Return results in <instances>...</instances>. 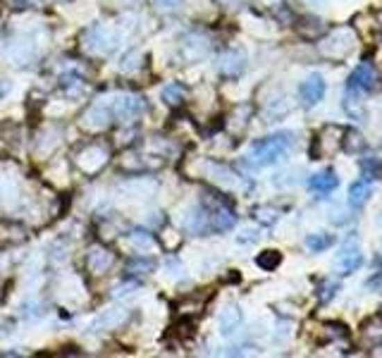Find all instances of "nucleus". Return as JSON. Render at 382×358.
Returning <instances> with one entry per match:
<instances>
[{"label": "nucleus", "instance_id": "obj_1", "mask_svg": "<svg viewBox=\"0 0 382 358\" xmlns=\"http://www.w3.org/2000/svg\"><path fill=\"white\" fill-rule=\"evenodd\" d=\"M294 146V134L292 131H280V134H272L267 139H260L258 143H254L251 148V163L254 165H272L277 163L282 156Z\"/></svg>", "mask_w": 382, "mask_h": 358}, {"label": "nucleus", "instance_id": "obj_2", "mask_svg": "<svg viewBox=\"0 0 382 358\" xmlns=\"http://www.w3.org/2000/svg\"><path fill=\"white\" fill-rule=\"evenodd\" d=\"M344 127H337V124H327L323 129L318 131V136H315L313 141V151H310V156H313V161H320V158H327V156H335V153L342 151L344 146Z\"/></svg>", "mask_w": 382, "mask_h": 358}, {"label": "nucleus", "instance_id": "obj_3", "mask_svg": "<svg viewBox=\"0 0 382 358\" xmlns=\"http://www.w3.org/2000/svg\"><path fill=\"white\" fill-rule=\"evenodd\" d=\"M354 48H356V36H354V31L351 29H335L323 41L320 53H323L325 58L337 60V63H340V60L349 58V55L354 53Z\"/></svg>", "mask_w": 382, "mask_h": 358}, {"label": "nucleus", "instance_id": "obj_4", "mask_svg": "<svg viewBox=\"0 0 382 358\" xmlns=\"http://www.w3.org/2000/svg\"><path fill=\"white\" fill-rule=\"evenodd\" d=\"M361 266H363L361 246H358L356 236H349L340 249V253L335 256V261H332V268H335L337 275H351V272H356Z\"/></svg>", "mask_w": 382, "mask_h": 358}, {"label": "nucleus", "instance_id": "obj_5", "mask_svg": "<svg viewBox=\"0 0 382 358\" xmlns=\"http://www.w3.org/2000/svg\"><path fill=\"white\" fill-rule=\"evenodd\" d=\"M206 218H208V229L210 232H225V229H232L234 222H237V215L232 213V208L222 201H215L210 206H204Z\"/></svg>", "mask_w": 382, "mask_h": 358}, {"label": "nucleus", "instance_id": "obj_6", "mask_svg": "<svg viewBox=\"0 0 382 358\" xmlns=\"http://www.w3.org/2000/svg\"><path fill=\"white\" fill-rule=\"evenodd\" d=\"M378 81H380L378 70H375L370 63H361L356 70L351 72L347 86L349 89H354V91H358V93H370V91L378 89Z\"/></svg>", "mask_w": 382, "mask_h": 358}, {"label": "nucleus", "instance_id": "obj_7", "mask_svg": "<svg viewBox=\"0 0 382 358\" xmlns=\"http://www.w3.org/2000/svg\"><path fill=\"white\" fill-rule=\"evenodd\" d=\"M299 93H301V101H304L306 108L318 106V103L323 101V96H325V79L320 74H310L308 79L301 84Z\"/></svg>", "mask_w": 382, "mask_h": 358}, {"label": "nucleus", "instance_id": "obj_8", "mask_svg": "<svg viewBox=\"0 0 382 358\" xmlns=\"http://www.w3.org/2000/svg\"><path fill=\"white\" fill-rule=\"evenodd\" d=\"M337 184H340L337 174L332 172V170H323V172H318V174L310 177L308 189L313 191V194H318V196H327V194H332V191L337 189Z\"/></svg>", "mask_w": 382, "mask_h": 358}, {"label": "nucleus", "instance_id": "obj_9", "mask_svg": "<svg viewBox=\"0 0 382 358\" xmlns=\"http://www.w3.org/2000/svg\"><path fill=\"white\" fill-rule=\"evenodd\" d=\"M86 48L94 53H110L115 48V36H110L106 29H101V26H96V29L86 36Z\"/></svg>", "mask_w": 382, "mask_h": 358}, {"label": "nucleus", "instance_id": "obj_10", "mask_svg": "<svg viewBox=\"0 0 382 358\" xmlns=\"http://www.w3.org/2000/svg\"><path fill=\"white\" fill-rule=\"evenodd\" d=\"M141 110H144V106H141V101L136 96H122L115 101V115H117L119 120H124V122L134 120Z\"/></svg>", "mask_w": 382, "mask_h": 358}, {"label": "nucleus", "instance_id": "obj_11", "mask_svg": "<svg viewBox=\"0 0 382 358\" xmlns=\"http://www.w3.org/2000/svg\"><path fill=\"white\" fill-rule=\"evenodd\" d=\"M86 266H89L91 272H96V275L106 272V270L113 266V253L101 249V246H94V249L89 251V258H86Z\"/></svg>", "mask_w": 382, "mask_h": 358}, {"label": "nucleus", "instance_id": "obj_12", "mask_svg": "<svg viewBox=\"0 0 382 358\" xmlns=\"http://www.w3.org/2000/svg\"><path fill=\"white\" fill-rule=\"evenodd\" d=\"M239 325H242V311H239V306L229 304L225 311L220 313V332L229 337V334H234L239 329Z\"/></svg>", "mask_w": 382, "mask_h": 358}, {"label": "nucleus", "instance_id": "obj_13", "mask_svg": "<svg viewBox=\"0 0 382 358\" xmlns=\"http://www.w3.org/2000/svg\"><path fill=\"white\" fill-rule=\"evenodd\" d=\"M244 70V55L239 51H229L220 58V72L227 76H237Z\"/></svg>", "mask_w": 382, "mask_h": 358}, {"label": "nucleus", "instance_id": "obj_14", "mask_svg": "<svg viewBox=\"0 0 382 358\" xmlns=\"http://www.w3.org/2000/svg\"><path fill=\"white\" fill-rule=\"evenodd\" d=\"M363 93H358V91H354V89H349L347 86V93H344V110H347L349 115H351L354 120H363V115H365V110H363Z\"/></svg>", "mask_w": 382, "mask_h": 358}, {"label": "nucleus", "instance_id": "obj_15", "mask_svg": "<svg viewBox=\"0 0 382 358\" xmlns=\"http://www.w3.org/2000/svg\"><path fill=\"white\" fill-rule=\"evenodd\" d=\"M370 194H373V189H370L368 181H356V184H351V189H349V206L363 208L365 203H368Z\"/></svg>", "mask_w": 382, "mask_h": 358}, {"label": "nucleus", "instance_id": "obj_16", "mask_svg": "<svg viewBox=\"0 0 382 358\" xmlns=\"http://www.w3.org/2000/svg\"><path fill=\"white\" fill-rule=\"evenodd\" d=\"M103 163H106V151H103V148H98V146H91L89 151H84L79 156V165L84 170H89V172L98 170Z\"/></svg>", "mask_w": 382, "mask_h": 358}, {"label": "nucleus", "instance_id": "obj_17", "mask_svg": "<svg viewBox=\"0 0 382 358\" xmlns=\"http://www.w3.org/2000/svg\"><path fill=\"white\" fill-rule=\"evenodd\" d=\"M332 241H335V236L332 234H325V232H315L310 236H306V249L313 251V253H320L325 249H330Z\"/></svg>", "mask_w": 382, "mask_h": 358}, {"label": "nucleus", "instance_id": "obj_18", "mask_svg": "<svg viewBox=\"0 0 382 358\" xmlns=\"http://www.w3.org/2000/svg\"><path fill=\"white\" fill-rule=\"evenodd\" d=\"M358 168H361L365 179H375V181L382 179V161L380 158H363V161L358 163Z\"/></svg>", "mask_w": 382, "mask_h": 358}, {"label": "nucleus", "instance_id": "obj_19", "mask_svg": "<svg viewBox=\"0 0 382 358\" xmlns=\"http://www.w3.org/2000/svg\"><path fill=\"white\" fill-rule=\"evenodd\" d=\"M108 124H110V113L106 108H94L86 113V127H91V129H103Z\"/></svg>", "mask_w": 382, "mask_h": 358}, {"label": "nucleus", "instance_id": "obj_20", "mask_svg": "<svg viewBox=\"0 0 382 358\" xmlns=\"http://www.w3.org/2000/svg\"><path fill=\"white\" fill-rule=\"evenodd\" d=\"M256 263H258V268H263V270H275L282 263V256H280V251H263L258 258H256Z\"/></svg>", "mask_w": 382, "mask_h": 358}, {"label": "nucleus", "instance_id": "obj_21", "mask_svg": "<svg viewBox=\"0 0 382 358\" xmlns=\"http://www.w3.org/2000/svg\"><path fill=\"white\" fill-rule=\"evenodd\" d=\"M163 101L167 103V106H177V103L184 101V89L179 84H170L163 89Z\"/></svg>", "mask_w": 382, "mask_h": 358}, {"label": "nucleus", "instance_id": "obj_22", "mask_svg": "<svg viewBox=\"0 0 382 358\" xmlns=\"http://www.w3.org/2000/svg\"><path fill=\"white\" fill-rule=\"evenodd\" d=\"M129 241L136 246V249H153L156 246V241H153V236L149 232H141V229H134L132 234H129Z\"/></svg>", "mask_w": 382, "mask_h": 358}, {"label": "nucleus", "instance_id": "obj_23", "mask_svg": "<svg viewBox=\"0 0 382 358\" xmlns=\"http://www.w3.org/2000/svg\"><path fill=\"white\" fill-rule=\"evenodd\" d=\"M363 146V139L361 134H356V131H344V151H358V148Z\"/></svg>", "mask_w": 382, "mask_h": 358}, {"label": "nucleus", "instance_id": "obj_24", "mask_svg": "<svg viewBox=\"0 0 382 358\" xmlns=\"http://www.w3.org/2000/svg\"><path fill=\"white\" fill-rule=\"evenodd\" d=\"M139 60H141V55L136 53V51H132L129 55H124L122 58V63H119V70L122 72H134V70H139Z\"/></svg>", "mask_w": 382, "mask_h": 358}, {"label": "nucleus", "instance_id": "obj_25", "mask_svg": "<svg viewBox=\"0 0 382 358\" xmlns=\"http://www.w3.org/2000/svg\"><path fill=\"white\" fill-rule=\"evenodd\" d=\"M340 291V284L337 282H325V284H320V291H318V296H320V301H332L335 299V294Z\"/></svg>", "mask_w": 382, "mask_h": 358}, {"label": "nucleus", "instance_id": "obj_26", "mask_svg": "<svg viewBox=\"0 0 382 358\" xmlns=\"http://www.w3.org/2000/svg\"><path fill=\"white\" fill-rule=\"evenodd\" d=\"M256 218H258V222H263V225H275L277 213L272 211V208H258V211H256Z\"/></svg>", "mask_w": 382, "mask_h": 358}, {"label": "nucleus", "instance_id": "obj_27", "mask_svg": "<svg viewBox=\"0 0 382 358\" xmlns=\"http://www.w3.org/2000/svg\"><path fill=\"white\" fill-rule=\"evenodd\" d=\"M158 5H163V8H177L182 0H156Z\"/></svg>", "mask_w": 382, "mask_h": 358}, {"label": "nucleus", "instance_id": "obj_28", "mask_svg": "<svg viewBox=\"0 0 382 358\" xmlns=\"http://www.w3.org/2000/svg\"><path fill=\"white\" fill-rule=\"evenodd\" d=\"M375 286H378V291H380V294H382V277H378V279H375V282H373Z\"/></svg>", "mask_w": 382, "mask_h": 358}, {"label": "nucleus", "instance_id": "obj_29", "mask_svg": "<svg viewBox=\"0 0 382 358\" xmlns=\"http://www.w3.org/2000/svg\"><path fill=\"white\" fill-rule=\"evenodd\" d=\"M17 3H31V0H17ZM34 3H36V0H34Z\"/></svg>", "mask_w": 382, "mask_h": 358}, {"label": "nucleus", "instance_id": "obj_30", "mask_svg": "<svg viewBox=\"0 0 382 358\" xmlns=\"http://www.w3.org/2000/svg\"><path fill=\"white\" fill-rule=\"evenodd\" d=\"M3 93H5V89H3V86H0V96H3Z\"/></svg>", "mask_w": 382, "mask_h": 358}, {"label": "nucleus", "instance_id": "obj_31", "mask_svg": "<svg viewBox=\"0 0 382 358\" xmlns=\"http://www.w3.org/2000/svg\"><path fill=\"white\" fill-rule=\"evenodd\" d=\"M380 318H382V311H380Z\"/></svg>", "mask_w": 382, "mask_h": 358}]
</instances>
